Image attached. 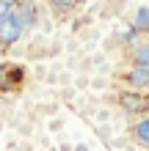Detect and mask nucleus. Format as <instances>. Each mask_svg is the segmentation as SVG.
<instances>
[{
    "label": "nucleus",
    "instance_id": "nucleus-8",
    "mask_svg": "<svg viewBox=\"0 0 149 151\" xmlns=\"http://www.w3.org/2000/svg\"><path fill=\"white\" fill-rule=\"evenodd\" d=\"M14 8H17V6H14V0H0V22H3L6 17L14 11Z\"/></svg>",
    "mask_w": 149,
    "mask_h": 151
},
{
    "label": "nucleus",
    "instance_id": "nucleus-5",
    "mask_svg": "<svg viewBox=\"0 0 149 151\" xmlns=\"http://www.w3.org/2000/svg\"><path fill=\"white\" fill-rule=\"evenodd\" d=\"M133 30H138V33H149V6H141V8L135 11Z\"/></svg>",
    "mask_w": 149,
    "mask_h": 151
},
{
    "label": "nucleus",
    "instance_id": "nucleus-4",
    "mask_svg": "<svg viewBox=\"0 0 149 151\" xmlns=\"http://www.w3.org/2000/svg\"><path fill=\"white\" fill-rule=\"evenodd\" d=\"M130 60H133V66H141V69H149V41L138 44V47L133 50V55H130Z\"/></svg>",
    "mask_w": 149,
    "mask_h": 151
},
{
    "label": "nucleus",
    "instance_id": "nucleus-3",
    "mask_svg": "<svg viewBox=\"0 0 149 151\" xmlns=\"http://www.w3.org/2000/svg\"><path fill=\"white\" fill-rule=\"evenodd\" d=\"M121 104H124V110L130 113H141V110H149V99L146 96H135V93H121Z\"/></svg>",
    "mask_w": 149,
    "mask_h": 151
},
{
    "label": "nucleus",
    "instance_id": "nucleus-2",
    "mask_svg": "<svg viewBox=\"0 0 149 151\" xmlns=\"http://www.w3.org/2000/svg\"><path fill=\"white\" fill-rule=\"evenodd\" d=\"M127 83H130V88H135V91L149 88V69L133 66V69H130V74H127Z\"/></svg>",
    "mask_w": 149,
    "mask_h": 151
},
{
    "label": "nucleus",
    "instance_id": "nucleus-7",
    "mask_svg": "<svg viewBox=\"0 0 149 151\" xmlns=\"http://www.w3.org/2000/svg\"><path fill=\"white\" fill-rule=\"evenodd\" d=\"M47 3L55 8V11H72V8L77 6V0H47Z\"/></svg>",
    "mask_w": 149,
    "mask_h": 151
},
{
    "label": "nucleus",
    "instance_id": "nucleus-6",
    "mask_svg": "<svg viewBox=\"0 0 149 151\" xmlns=\"http://www.w3.org/2000/svg\"><path fill=\"white\" fill-rule=\"evenodd\" d=\"M133 137H135L141 146L149 148V115H146V118H141V121L133 127Z\"/></svg>",
    "mask_w": 149,
    "mask_h": 151
},
{
    "label": "nucleus",
    "instance_id": "nucleus-1",
    "mask_svg": "<svg viewBox=\"0 0 149 151\" xmlns=\"http://www.w3.org/2000/svg\"><path fill=\"white\" fill-rule=\"evenodd\" d=\"M25 28H28V25H25V19L20 17V11L14 8V11L8 14L3 22H0V44H3V47H11L14 41L22 39Z\"/></svg>",
    "mask_w": 149,
    "mask_h": 151
}]
</instances>
